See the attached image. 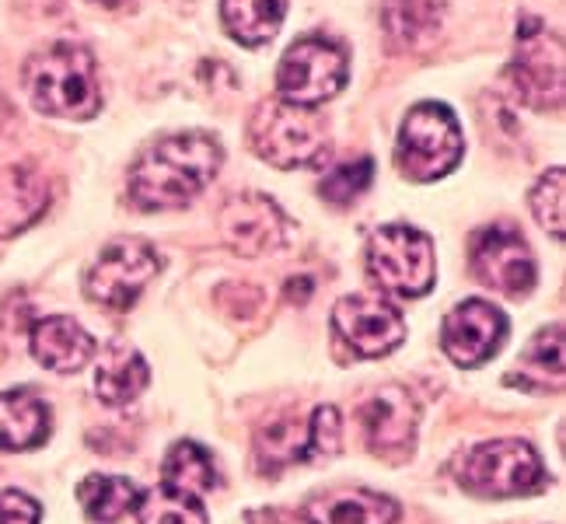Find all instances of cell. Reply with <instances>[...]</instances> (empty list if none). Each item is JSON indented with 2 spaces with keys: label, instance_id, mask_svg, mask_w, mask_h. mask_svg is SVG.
<instances>
[{
  "label": "cell",
  "instance_id": "cell-1",
  "mask_svg": "<svg viewBox=\"0 0 566 524\" xmlns=\"http://www.w3.org/2000/svg\"><path fill=\"white\" fill-rule=\"evenodd\" d=\"M224 165V150L207 134H176L147 147L129 171V196L140 210H171L196 200Z\"/></svg>",
  "mask_w": 566,
  "mask_h": 524
},
{
  "label": "cell",
  "instance_id": "cell-2",
  "mask_svg": "<svg viewBox=\"0 0 566 524\" xmlns=\"http://www.w3.org/2000/svg\"><path fill=\"white\" fill-rule=\"evenodd\" d=\"M25 92L39 113L56 119H92L102 108L95 56L74 46V42H56L35 53L25 63Z\"/></svg>",
  "mask_w": 566,
  "mask_h": 524
},
{
  "label": "cell",
  "instance_id": "cell-3",
  "mask_svg": "<svg viewBox=\"0 0 566 524\" xmlns=\"http://www.w3.org/2000/svg\"><path fill=\"white\" fill-rule=\"evenodd\" d=\"M249 144L273 168H308L329 150V126L315 113L294 102H263L249 123Z\"/></svg>",
  "mask_w": 566,
  "mask_h": 524
},
{
  "label": "cell",
  "instance_id": "cell-4",
  "mask_svg": "<svg viewBox=\"0 0 566 524\" xmlns=\"http://www.w3.org/2000/svg\"><path fill=\"white\" fill-rule=\"evenodd\" d=\"M465 155V137L454 113L441 102H420L409 108L399 140H396V165L412 182H438L448 171L459 168Z\"/></svg>",
  "mask_w": 566,
  "mask_h": 524
},
{
  "label": "cell",
  "instance_id": "cell-5",
  "mask_svg": "<svg viewBox=\"0 0 566 524\" xmlns=\"http://www.w3.org/2000/svg\"><path fill=\"white\" fill-rule=\"evenodd\" d=\"M367 273L391 297H423L438 280L430 234L409 224H385L367 242Z\"/></svg>",
  "mask_w": 566,
  "mask_h": 524
},
{
  "label": "cell",
  "instance_id": "cell-6",
  "mask_svg": "<svg viewBox=\"0 0 566 524\" xmlns=\"http://www.w3.org/2000/svg\"><path fill=\"white\" fill-rule=\"evenodd\" d=\"M462 490L475 496L504 500V496H528L546 483V465L528 441L517 437H500V441L475 444L459 465Z\"/></svg>",
  "mask_w": 566,
  "mask_h": 524
},
{
  "label": "cell",
  "instance_id": "cell-7",
  "mask_svg": "<svg viewBox=\"0 0 566 524\" xmlns=\"http://www.w3.org/2000/svg\"><path fill=\"white\" fill-rule=\"evenodd\" d=\"M350 81V60L346 50L325 35H304L280 56L276 92L283 102L315 108L336 98Z\"/></svg>",
  "mask_w": 566,
  "mask_h": 524
},
{
  "label": "cell",
  "instance_id": "cell-8",
  "mask_svg": "<svg viewBox=\"0 0 566 524\" xmlns=\"http://www.w3.org/2000/svg\"><path fill=\"white\" fill-rule=\"evenodd\" d=\"M161 273V255L144 238H119L105 245L95 266L84 276V294L105 312H129L144 287Z\"/></svg>",
  "mask_w": 566,
  "mask_h": 524
},
{
  "label": "cell",
  "instance_id": "cell-9",
  "mask_svg": "<svg viewBox=\"0 0 566 524\" xmlns=\"http://www.w3.org/2000/svg\"><path fill=\"white\" fill-rule=\"evenodd\" d=\"M469 262L483 287L500 291L507 297H525L535 287V276H538L528 242L507 224L475 231L469 242Z\"/></svg>",
  "mask_w": 566,
  "mask_h": 524
},
{
  "label": "cell",
  "instance_id": "cell-10",
  "mask_svg": "<svg viewBox=\"0 0 566 524\" xmlns=\"http://www.w3.org/2000/svg\"><path fill=\"white\" fill-rule=\"evenodd\" d=\"M333 325L339 339L354 349V357H385L406 339V318L381 294H346L333 308Z\"/></svg>",
  "mask_w": 566,
  "mask_h": 524
},
{
  "label": "cell",
  "instance_id": "cell-11",
  "mask_svg": "<svg viewBox=\"0 0 566 524\" xmlns=\"http://www.w3.org/2000/svg\"><path fill=\"white\" fill-rule=\"evenodd\" d=\"M507 315L493 301L469 297L459 308H451L441 325V349L459 367H483L496 357V349L507 339Z\"/></svg>",
  "mask_w": 566,
  "mask_h": 524
},
{
  "label": "cell",
  "instance_id": "cell-12",
  "mask_svg": "<svg viewBox=\"0 0 566 524\" xmlns=\"http://www.w3.org/2000/svg\"><path fill=\"white\" fill-rule=\"evenodd\" d=\"M417 423L420 406L412 391L402 385H385L371 399L360 406V430L364 441L378 458L388 462H402L417 448Z\"/></svg>",
  "mask_w": 566,
  "mask_h": 524
},
{
  "label": "cell",
  "instance_id": "cell-13",
  "mask_svg": "<svg viewBox=\"0 0 566 524\" xmlns=\"http://www.w3.org/2000/svg\"><path fill=\"white\" fill-rule=\"evenodd\" d=\"M217 224H221L224 242L238 255H249V259L276 252L287 242V217H283V210L270 196H259V192H245L228 200L221 217H217Z\"/></svg>",
  "mask_w": 566,
  "mask_h": 524
},
{
  "label": "cell",
  "instance_id": "cell-14",
  "mask_svg": "<svg viewBox=\"0 0 566 524\" xmlns=\"http://www.w3.org/2000/svg\"><path fill=\"white\" fill-rule=\"evenodd\" d=\"M511 81L517 98L532 108H559L563 102V42L556 35L535 32L521 35L517 56L511 63Z\"/></svg>",
  "mask_w": 566,
  "mask_h": 524
},
{
  "label": "cell",
  "instance_id": "cell-15",
  "mask_svg": "<svg viewBox=\"0 0 566 524\" xmlns=\"http://www.w3.org/2000/svg\"><path fill=\"white\" fill-rule=\"evenodd\" d=\"M301 517L304 524H396L399 504L364 486H336L315 493Z\"/></svg>",
  "mask_w": 566,
  "mask_h": 524
},
{
  "label": "cell",
  "instance_id": "cell-16",
  "mask_svg": "<svg viewBox=\"0 0 566 524\" xmlns=\"http://www.w3.org/2000/svg\"><path fill=\"white\" fill-rule=\"evenodd\" d=\"M29 349L46 370L74 375V370H81L95 357V339L81 322H74L67 315H53V318H39L32 325Z\"/></svg>",
  "mask_w": 566,
  "mask_h": 524
},
{
  "label": "cell",
  "instance_id": "cell-17",
  "mask_svg": "<svg viewBox=\"0 0 566 524\" xmlns=\"http://www.w3.org/2000/svg\"><path fill=\"white\" fill-rule=\"evenodd\" d=\"M50 406L35 391L14 388L0 396V451H32L50 437Z\"/></svg>",
  "mask_w": 566,
  "mask_h": 524
},
{
  "label": "cell",
  "instance_id": "cell-18",
  "mask_svg": "<svg viewBox=\"0 0 566 524\" xmlns=\"http://www.w3.org/2000/svg\"><path fill=\"white\" fill-rule=\"evenodd\" d=\"M50 203V186L25 165L0 171V238L25 231Z\"/></svg>",
  "mask_w": 566,
  "mask_h": 524
},
{
  "label": "cell",
  "instance_id": "cell-19",
  "mask_svg": "<svg viewBox=\"0 0 566 524\" xmlns=\"http://www.w3.org/2000/svg\"><path fill=\"white\" fill-rule=\"evenodd\" d=\"M147 381H150V367L134 346L126 343L105 346L102 360L95 364V391L105 406H129L134 399H140Z\"/></svg>",
  "mask_w": 566,
  "mask_h": 524
},
{
  "label": "cell",
  "instance_id": "cell-20",
  "mask_svg": "<svg viewBox=\"0 0 566 524\" xmlns=\"http://www.w3.org/2000/svg\"><path fill=\"white\" fill-rule=\"evenodd\" d=\"M315 448L308 420H276L255 433V469L263 475H276L291 465L308 462Z\"/></svg>",
  "mask_w": 566,
  "mask_h": 524
},
{
  "label": "cell",
  "instance_id": "cell-21",
  "mask_svg": "<svg viewBox=\"0 0 566 524\" xmlns=\"http://www.w3.org/2000/svg\"><path fill=\"white\" fill-rule=\"evenodd\" d=\"M563 325H549L542 329L521 354L517 367H514V378L511 385L521 388H535V391H549L563 385Z\"/></svg>",
  "mask_w": 566,
  "mask_h": 524
},
{
  "label": "cell",
  "instance_id": "cell-22",
  "mask_svg": "<svg viewBox=\"0 0 566 524\" xmlns=\"http://www.w3.org/2000/svg\"><path fill=\"white\" fill-rule=\"evenodd\" d=\"M137 500H140V486L126 475H98L95 472L77 486L81 511L98 524H113L126 514H134Z\"/></svg>",
  "mask_w": 566,
  "mask_h": 524
},
{
  "label": "cell",
  "instance_id": "cell-23",
  "mask_svg": "<svg viewBox=\"0 0 566 524\" xmlns=\"http://www.w3.org/2000/svg\"><path fill=\"white\" fill-rule=\"evenodd\" d=\"M221 21L242 46H266L283 25L280 0H221Z\"/></svg>",
  "mask_w": 566,
  "mask_h": 524
},
{
  "label": "cell",
  "instance_id": "cell-24",
  "mask_svg": "<svg viewBox=\"0 0 566 524\" xmlns=\"http://www.w3.org/2000/svg\"><path fill=\"white\" fill-rule=\"evenodd\" d=\"M161 483L171 490H182L192 496H203L217 486V465L207 448H200L196 441H179L171 444V451L165 454L161 465Z\"/></svg>",
  "mask_w": 566,
  "mask_h": 524
},
{
  "label": "cell",
  "instance_id": "cell-25",
  "mask_svg": "<svg viewBox=\"0 0 566 524\" xmlns=\"http://www.w3.org/2000/svg\"><path fill=\"white\" fill-rule=\"evenodd\" d=\"M137 521L140 524H207V507L200 496L171 490L161 483L158 490L140 493Z\"/></svg>",
  "mask_w": 566,
  "mask_h": 524
},
{
  "label": "cell",
  "instance_id": "cell-26",
  "mask_svg": "<svg viewBox=\"0 0 566 524\" xmlns=\"http://www.w3.org/2000/svg\"><path fill=\"white\" fill-rule=\"evenodd\" d=\"M528 203H532V217L538 221V228L553 238H563V231H566V207H563L566 203V175H563V168H553L542 175L528 196Z\"/></svg>",
  "mask_w": 566,
  "mask_h": 524
},
{
  "label": "cell",
  "instance_id": "cell-27",
  "mask_svg": "<svg viewBox=\"0 0 566 524\" xmlns=\"http://www.w3.org/2000/svg\"><path fill=\"white\" fill-rule=\"evenodd\" d=\"M371 179H375V161H371V158H357V161H346V165H339L336 171L325 175L322 186H318V192H322L329 203L346 207V203H354L367 186H371Z\"/></svg>",
  "mask_w": 566,
  "mask_h": 524
},
{
  "label": "cell",
  "instance_id": "cell-28",
  "mask_svg": "<svg viewBox=\"0 0 566 524\" xmlns=\"http://www.w3.org/2000/svg\"><path fill=\"white\" fill-rule=\"evenodd\" d=\"M308 427H312V448H315V454H336L339 451L343 423H339V412L333 406H318L308 417Z\"/></svg>",
  "mask_w": 566,
  "mask_h": 524
},
{
  "label": "cell",
  "instance_id": "cell-29",
  "mask_svg": "<svg viewBox=\"0 0 566 524\" xmlns=\"http://www.w3.org/2000/svg\"><path fill=\"white\" fill-rule=\"evenodd\" d=\"M42 507L29 493L21 490H4L0 493V524H39Z\"/></svg>",
  "mask_w": 566,
  "mask_h": 524
},
{
  "label": "cell",
  "instance_id": "cell-30",
  "mask_svg": "<svg viewBox=\"0 0 566 524\" xmlns=\"http://www.w3.org/2000/svg\"><path fill=\"white\" fill-rule=\"evenodd\" d=\"M102 4H108V8H119V4H126V0H102Z\"/></svg>",
  "mask_w": 566,
  "mask_h": 524
}]
</instances>
